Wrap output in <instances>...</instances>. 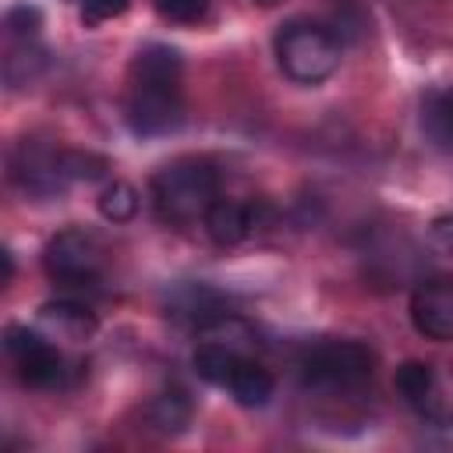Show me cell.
Segmentation results:
<instances>
[{"label":"cell","mask_w":453,"mask_h":453,"mask_svg":"<svg viewBox=\"0 0 453 453\" xmlns=\"http://www.w3.org/2000/svg\"><path fill=\"white\" fill-rule=\"evenodd\" d=\"M255 4H262V7H273V4H283V0H255Z\"/></svg>","instance_id":"obj_24"},{"label":"cell","mask_w":453,"mask_h":453,"mask_svg":"<svg viewBox=\"0 0 453 453\" xmlns=\"http://www.w3.org/2000/svg\"><path fill=\"white\" fill-rule=\"evenodd\" d=\"M64 170L67 180H96L106 173V159L92 152H64Z\"/></svg>","instance_id":"obj_19"},{"label":"cell","mask_w":453,"mask_h":453,"mask_svg":"<svg viewBox=\"0 0 453 453\" xmlns=\"http://www.w3.org/2000/svg\"><path fill=\"white\" fill-rule=\"evenodd\" d=\"M241 357H248V354H237L234 347H226V343H219V340L198 336V347H195L191 365H195L198 379H205L209 386H223V389H226V379H230V372L237 368Z\"/></svg>","instance_id":"obj_14"},{"label":"cell","mask_w":453,"mask_h":453,"mask_svg":"<svg viewBox=\"0 0 453 453\" xmlns=\"http://www.w3.org/2000/svg\"><path fill=\"white\" fill-rule=\"evenodd\" d=\"M226 389H230V396L241 403V407H265L269 400H273V393H276V379H273V372L269 368H262L255 357H241L237 361V368L230 372V379H226Z\"/></svg>","instance_id":"obj_12"},{"label":"cell","mask_w":453,"mask_h":453,"mask_svg":"<svg viewBox=\"0 0 453 453\" xmlns=\"http://www.w3.org/2000/svg\"><path fill=\"white\" fill-rule=\"evenodd\" d=\"M411 322L428 340H439V343L453 340V276H432L414 287Z\"/></svg>","instance_id":"obj_8"},{"label":"cell","mask_w":453,"mask_h":453,"mask_svg":"<svg viewBox=\"0 0 453 453\" xmlns=\"http://www.w3.org/2000/svg\"><path fill=\"white\" fill-rule=\"evenodd\" d=\"M99 212L110 223H127L138 212V191L127 180H113L99 191Z\"/></svg>","instance_id":"obj_16"},{"label":"cell","mask_w":453,"mask_h":453,"mask_svg":"<svg viewBox=\"0 0 453 453\" xmlns=\"http://www.w3.org/2000/svg\"><path fill=\"white\" fill-rule=\"evenodd\" d=\"M439 120H442V127H446V134L453 138V92L442 99V106H439Z\"/></svg>","instance_id":"obj_22"},{"label":"cell","mask_w":453,"mask_h":453,"mask_svg":"<svg viewBox=\"0 0 453 453\" xmlns=\"http://www.w3.org/2000/svg\"><path fill=\"white\" fill-rule=\"evenodd\" d=\"M11 173L28 195H60L71 184L64 170V152L42 142H21L11 159Z\"/></svg>","instance_id":"obj_7"},{"label":"cell","mask_w":453,"mask_h":453,"mask_svg":"<svg viewBox=\"0 0 453 453\" xmlns=\"http://www.w3.org/2000/svg\"><path fill=\"white\" fill-rule=\"evenodd\" d=\"M156 11L173 25H195L205 18L209 0H156Z\"/></svg>","instance_id":"obj_18"},{"label":"cell","mask_w":453,"mask_h":453,"mask_svg":"<svg viewBox=\"0 0 453 453\" xmlns=\"http://www.w3.org/2000/svg\"><path fill=\"white\" fill-rule=\"evenodd\" d=\"M35 329L42 336H50L53 343H67V347H81L99 333V319L88 304L71 301V297H57L46 301L35 311Z\"/></svg>","instance_id":"obj_9"},{"label":"cell","mask_w":453,"mask_h":453,"mask_svg":"<svg viewBox=\"0 0 453 453\" xmlns=\"http://www.w3.org/2000/svg\"><path fill=\"white\" fill-rule=\"evenodd\" d=\"M262 226V205L241 198H216L205 212V230L219 248H234L248 241Z\"/></svg>","instance_id":"obj_11"},{"label":"cell","mask_w":453,"mask_h":453,"mask_svg":"<svg viewBox=\"0 0 453 453\" xmlns=\"http://www.w3.org/2000/svg\"><path fill=\"white\" fill-rule=\"evenodd\" d=\"M166 308H170L173 319H188V322H195V326H205V322H212L216 315H223L219 297H216L212 290H205L202 283H188V287H180V290L170 297Z\"/></svg>","instance_id":"obj_15"},{"label":"cell","mask_w":453,"mask_h":453,"mask_svg":"<svg viewBox=\"0 0 453 453\" xmlns=\"http://www.w3.org/2000/svg\"><path fill=\"white\" fill-rule=\"evenodd\" d=\"M4 28H7L14 39L32 42V39L39 35V28H42V11H39L35 4H14V7H7V14H4Z\"/></svg>","instance_id":"obj_17"},{"label":"cell","mask_w":453,"mask_h":453,"mask_svg":"<svg viewBox=\"0 0 453 453\" xmlns=\"http://www.w3.org/2000/svg\"><path fill=\"white\" fill-rule=\"evenodd\" d=\"M4 350H7V357H11L14 368H18V375H21L28 386H39V389H57V386H64L67 361H64V354L57 350V343H53L50 336H42L39 329L7 326V329H4Z\"/></svg>","instance_id":"obj_6"},{"label":"cell","mask_w":453,"mask_h":453,"mask_svg":"<svg viewBox=\"0 0 453 453\" xmlns=\"http://www.w3.org/2000/svg\"><path fill=\"white\" fill-rule=\"evenodd\" d=\"M393 389L421 418H432V421L449 418V411L442 407V389H439V379H435V368L432 365H425V361H403L396 368V375H393Z\"/></svg>","instance_id":"obj_10"},{"label":"cell","mask_w":453,"mask_h":453,"mask_svg":"<svg viewBox=\"0 0 453 453\" xmlns=\"http://www.w3.org/2000/svg\"><path fill=\"white\" fill-rule=\"evenodd\" d=\"M280 71L297 85H319L340 67V39L319 21H287L276 32Z\"/></svg>","instance_id":"obj_3"},{"label":"cell","mask_w":453,"mask_h":453,"mask_svg":"<svg viewBox=\"0 0 453 453\" xmlns=\"http://www.w3.org/2000/svg\"><path fill=\"white\" fill-rule=\"evenodd\" d=\"M375 372V354L357 340H326L301 357V382L308 389H354Z\"/></svg>","instance_id":"obj_4"},{"label":"cell","mask_w":453,"mask_h":453,"mask_svg":"<svg viewBox=\"0 0 453 453\" xmlns=\"http://www.w3.org/2000/svg\"><path fill=\"white\" fill-rule=\"evenodd\" d=\"M191 414H195V403L184 389H163L159 396H152L149 403V425L159 432V435H180L188 425H191Z\"/></svg>","instance_id":"obj_13"},{"label":"cell","mask_w":453,"mask_h":453,"mask_svg":"<svg viewBox=\"0 0 453 453\" xmlns=\"http://www.w3.org/2000/svg\"><path fill=\"white\" fill-rule=\"evenodd\" d=\"M184 60L173 46L149 42L138 50L131 64V85H127V124L142 138L173 134L184 124V92H180Z\"/></svg>","instance_id":"obj_1"},{"label":"cell","mask_w":453,"mask_h":453,"mask_svg":"<svg viewBox=\"0 0 453 453\" xmlns=\"http://www.w3.org/2000/svg\"><path fill=\"white\" fill-rule=\"evenodd\" d=\"M42 269L64 290H92L103 280V248L92 234L67 226L50 237L42 251Z\"/></svg>","instance_id":"obj_5"},{"label":"cell","mask_w":453,"mask_h":453,"mask_svg":"<svg viewBox=\"0 0 453 453\" xmlns=\"http://www.w3.org/2000/svg\"><path fill=\"white\" fill-rule=\"evenodd\" d=\"M432 241L442 248V251H453V216H439L432 223Z\"/></svg>","instance_id":"obj_21"},{"label":"cell","mask_w":453,"mask_h":453,"mask_svg":"<svg viewBox=\"0 0 453 453\" xmlns=\"http://www.w3.org/2000/svg\"><path fill=\"white\" fill-rule=\"evenodd\" d=\"M131 0H81V21L85 25H103L110 18H120Z\"/></svg>","instance_id":"obj_20"},{"label":"cell","mask_w":453,"mask_h":453,"mask_svg":"<svg viewBox=\"0 0 453 453\" xmlns=\"http://www.w3.org/2000/svg\"><path fill=\"white\" fill-rule=\"evenodd\" d=\"M0 258H4V287H7L14 276V258H11V251H0Z\"/></svg>","instance_id":"obj_23"},{"label":"cell","mask_w":453,"mask_h":453,"mask_svg":"<svg viewBox=\"0 0 453 453\" xmlns=\"http://www.w3.org/2000/svg\"><path fill=\"white\" fill-rule=\"evenodd\" d=\"M149 195L163 223H195L198 216L205 219L209 205L219 198V170L198 156L173 159L152 173Z\"/></svg>","instance_id":"obj_2"}]
</instances>
